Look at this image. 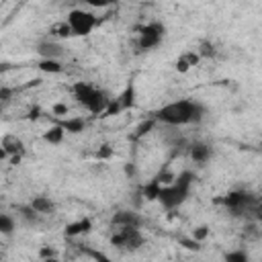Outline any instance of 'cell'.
<instances>
[{
    "label": "cell",
    "mask_w": 262,
    "mask_h": 262,
    "mask_svg": "<svg viewBox=\"0 0 262 262\" xmlns=\"http://www.w3.org/2000/svg\"><path fill=\"white\" fill-rule=\"evenodd\" d=\"M145 2H149V0H145Z\"/></svg>",
    "instance_id": "42"
},
{
    "label": "cell",
    "mask_w": 262,
    "mask_h": 262,
    "mask_svg": "<svg viewBox=\"0 0 262 262\" xmlns=\"http://www.w3.org/2000/svg\"><path fill=\"white\" fill-rule=\"evenodd\" d=\"M55 256H57L55 250L49 248V246H43V248L39 250V258H41V260H51V258H55Z\"/></svg>",
    "instance_id": "34"
},
{
    "label": "cell",
    "mask_w": 262,
    "mask_h": 262,
    "mask_svg": "<svg viewBox=\"0 0 262 262\" xmlns=\"http://www.w3.org/2000/svg\"><path fill=\"white\" fill-rule=\"evenodd\" d=\"M184 57H186V61L190 63V68H192V66H196V63L201 61V57H199V53H196V51H188V53H184Z\"/></svg>",
    "instance_id": "35"
},
{
    "label": "cell",
    "mask_w": 262,
    "mask_h": 262,
    "mask_svg": "<svg viewBox=\"0 0 262 262\" xmlns=\"http://www.w3.org/2000/svg\"><path fill=\"white\" fill-rule=\"evenodd\" d=\"M0 260H2V254H0Z\"/></svg>",
    "instance_id": "41"
},
{
    "label": "cell",
    "mask_w": 262,
    "mask_h": 262,
    "mask_svg": "<svg viewBox=\"0 0 262 262\" xmlns=\"http://www.w3.org/2000/svg\"><path fill=\"white\" fill-rule=\"evenodd\" d=\"M151 117L156 119V123H164V125H172V127L194 125V123H201L203 121L205 106L201 102H196V100L180 98V100L168 102L162 108L154 111Z\"/></svg>",
    "instance_id": "1"
},
{
    "label": "cell",
    "mask_w": 262,
    "mask_h": 262,
    "mask_svg": "<svg viewBox=\"0 0 262 262\" xmlns=\"http://www.w3.org/2000/svg\"><path fill=\"white\" fill-rule=\"evenodd\" d=\"M211 145L209 143H205V141H194V143H190V147H188V156H190V160L192 162H196V164H207L209 160H211Z\"/></svg>",
    "instance_id": "9"
},
{
    "label": "cell",
    "mask_w": 262,
    "mask_h": 262,
    "mask_svg": "<svg viewBox=\"0 0 262 262\" xmlns=\"http://www.w3.org/2000/svg\"><path fill=\"white\" fill-rule=\"evenodd\" d=\"M154 125H156V119L151 117V119H145V121H141L139 125H137V129H135V133H133V139H141V137H145L151 129H154Z\"/></svg>",
    "instance_id": "23"
},
{
    "label": "cell",
    "mask_w": 262,
    "mask_h": 262,
    "mask_svg": "<svg viewBox=\"0 0 262 262\" xmlns=\"http://www.w3.org/2000/svg\"><path fill=\"white\" fill-rule=\"evenodd\" d=\"M145 244L143 233L135 225H123L117 227V231L111 235V246L123 248V250H139Z\"/></svg>",
    "instance_id": "5"
},
{
    "label": "cell",
    "mask_w": 262,
    "mask_h": 262,
    "mask_svg": "<svg viewBox=\"0 0 262 262\" xmlns=\"http://www.w3.org/2000/svg\"><path fill=\"white\" fill-rule=\"evenodd\" d=\"M215 203H221L225 205L233 215H239V213H246L250 209H254L258 205V199L246 190H229L227 194L215 199Z\"/></svg>",
    "instance_id": "4"
},
{
    "label": "cell",
    "mask_w": 262,
    "mask_h": 262,
    "mask_svg": "<svg viewBox=\"0 0 262 262\" xmlns=\"http://www.w3.org/2000/svg\"><path fill=\"white\" fill-rule=\"evenodd\" d=\"M117 2L119 0H86V4L92 6V8H108V6L117 4Z\"/></svg>",
    "instance_id": "30"
},
{
    "label": "cell",
    "mask_w": 262,
    "mask_h": 262,
    "mask_svg": "<svg viewBox=\"0 0 262 262\" xmlns=\"http://www.w3.org/2000/svg\"><path fill=\"white\" fill-rule=\"evenodd\" d=\"M96 88L92 86V84H88V82H76L74 86H72V92H74V98L84 106L86 102H88V98L92 96V92H94Z\"/></svg>",
    "instance_id": "14"
},
{
    "label": "cell",
    "mask_w": 262,
    "mask_h": 262,
    "mask_svg": "<svg viewBox=\"0 0 262 262\" xmlns=\"http://www.w3.org/2000/svg\"><path fill=\"white\" fill-rule=\"evenodd\" d=\"M0 145L8 151V156H14V154H23L25 156V143L20 137H16L14 133H6L0 141Z\"/></svg>",
    "instance_id": "12"
},
{
    "label": "cell",
    "mask_w": 262,
    "mask_h": 262,
    "mask_svg": "<svg viewBox=\"0 0 262 262\" xmlns=\"http://www.w3.org/2000/svg\"><path fill=\"white\" fill-rule=\"evenodd\" d=\"M117 100H119V104H121V111L133 108V106H135V84L129 82V84L125 86V90L117 96Z\"/></svg>",
    "instance_id": "15"
},
{
    "label": "cell",
    "mask_w": 262,
    "mask_h": 262,
    "mask_svg": "<svg viewBox=\"0 0 262 262\" xmlns=\"http://www.w3.org/2000/svg\"><path fill=\"white\" fill-rule=\"evenodd\" d=\"M174 182H178V184H182V186H192L194 174H192L190 170H184V172H180V174L174 176Z\"/></svg>",
    "instance_id": "26"
},
{
    "label": "cell",
    "mask_w": 262,
    "mask_h": 262,
    "mask_svg": "<svg viewBox=\"0 0 262 262\" xmlns=\"http://www.w3.org/2000/svg\"><path fill=\"white\" fill-rule=\"evenodd\" d=\"M180 246L186 248V250H192V252H199V250H201V242H196L194 237H192V239H184V237H182V239H180Z\"/></svg>",
    "instance_id": "32"
},
{
    "label": "cell",
    "mask_w": 262,
    "mask_h": 262,
    "mask_svg": "<svg viewBox=\"0 0 262 262\" xmlns=\"http://www.w3.org/2000/svg\"><path fill=\"white\" fill-rule=\"evenodd\" d=\"M57 123L63 127V131H66V133H72V135L82 133V131H84V127H86V121H84L82 117H68V119L57 121Z\"/></svg>",
    "instance_id": "16"
},
{
    "label": "cell",
    "mask_w": 262,
    "mask_h": 262,
    "mask_svg": "<svg viewBox=\"0 0 262 262\" xmlns=\"http://www.w3.org/2000/svg\"><path fill=\"white\" fill-rule=\"evenodd\" d=\"M119 113H123V111H121V104H119V100H117V96H115V98H111V100L106 102V106H104V111L100 113V117H113V115H119Z\"/></svg>",
    "instance_id": "25"
},
{
    "label": "cell",
    "mask_w": 262,
    "mask_h": 262,
    "mask_svg": "<svg viewBox=\"0 0 262 262\" xmlns=\"http://www.w3.org/2000/svg\"><path fill=\"white\" fill-rule=\"evenodd\" d=\"M113 227H123V225H135L141 227V217L135 211H117L111 219Z\"/></svg>",
    "instance_id": "11"
},
{
    "label": "cell",
    "mask_w": 262,
    "mask_h": 262,
    "mask_svg": "<svg viewBox=\"0 0 262 262\" xmlns=\"http://www.w3.org/2000/svg\"><path fill=\"white\" fill-rule=\"evenodd\" d=\"M227 262H248L250 258H248V254L244 252V250H235V252H227L225 256H223Z\"/></svg>",
    "instance_id": "27"
},
{
    "label": "cell",
    "mask_w": 262,
    "mask_h": 262,
    "mask_svg": "<svg viewBox=\"0 0 262 262\" xmlns=\"http://www.w3.org/2000/svg\"><path fill=\"white\" fill-rule=\"evenodd\" d=\"M12 94H14V90L12 88H0V100H10L12 98Z\"/></svg>",
    "instance_id": "36"
},
{
    "label": "cell",
    "mask_w": 262,
    "mask_h": 262,
    "mask_svg": "<svg viewBox=\"0 0 262 262\" xmlns=\"http://www.w3.org/2000/svg\"><path fill=\"white\" fill-rule=\"evenodd\" d=\"M37 68L41 72H47V74H61L63 72V66H61L59 59H41L37 63Z\"/></svg>",
    "instance_id": "21"
},
{
    "label": "cell",
    "mask_w": 262,
    "mask_h": 262,
    "mask_svg": "<svg viewBox=\"0 0 262 262\" xmlns=\"http://www.w3.org/2000/svg\"><path fill=\"white\" fill-rule=\"evenodd\" d=\"M2 160H8V151H6V149L0 145V162H2Z\"/></svg>",
    "instance_id": "40"
},
{
    "label": "cell",
    "mask_w": 262,
    "mask_h": 262,
    "mask_svg": "<svg viewBox=\"0 0 262 262\" xmlns=\"http://www.w3.org/2000/svg\"><path fill=\"white\" fill-rule=\"evenodd\" d=\"M39 117H41V108H39V106H33V108L29 111V115H27L29 121H37Z\"/></svg>",
    "instance_id": "37"
},
{
    "label": "cell",
    "mask_w": 262,
    "mask_h": 262,
    "mask_svg": "<svg viewBox=\"0 0 262 262\" xmlns=\"http://www.w3.org/2000/svg\"><path fill=\"white\" fill-rule=\"evenodd\" d=\"M111 156H113V147L108 143H104V145H100L96 149V160H108Z\"/></svg>",
    "instance_id": "28"
},
{
    "label": "cell",
    "mask_w": 262,
    "mask_h": 262,
    "mask_svg": "<svg viewBox=\"0 0 262 262\" xmlns=\"http://www.w3.org/2000/svg\"><path fill=\"white\" fill-rule=\"evenodd\" d=\"M37 53L41 55V59H61L66 55V49L55 39H43L37 43Z\"/></svg>",
    "instance_id": "7"
},
{
    "label": "cell",
    "mask_w": 262,
    "mask_h": 262,
    "mask_svg": "<svg viewBox=\"0 0 262 262\" xmlns=\"http://www.w3.org/2000/svg\"><path fill=\"white\" fill-rule=\"evenodd\" d=\"M137 31H139L137 45H139V49H143V51H149V49L158 47V45L162 43L164 35H166V27H164L162 23H158V20H151V23L139 27Z\"/></svg>",
    "instance_id": "6"
},
{
    "label": "cell",
    "mask_w": 262,
    "mask_h": 262,
    "mask_svg": "<svg viewBox=\"0 0 262 262\" xmlns=\"http://www.w3.org/2000/svg\"><path fill=\"white\" fill-rule=\"evenodd\" d=\"M68 111H70V108H68V104H66V102H55V104L51 106V113H53V115H57V117H66V115H68Z\"/></svg>",
    "instance_id": "33"
},
{
    "label": "cell",
    "mask_w": 262,
    "mask_h": 262,
    "mask_svg": "<svg viewBox=\"0 0 262 262\" xmlns=\"http://www.w3.org/2000/svg\"><path fill=\"white\" fill-rule=\"evenodd\" d=\"M207 235H209V225H199V227H194V231H192V237H194L196 242L207 239Z\"/></svg>",
    "instance_id": "29"
},
{
    "label": "cell",
    "mask_w": 262,
    "mask_h": 262,
    "mask_svg": "<svg viewBox=\"0 0 262 262\" xmlns=\"http://www.w3.org/2000/svg\"><path fill=\"white\" fill-rule=\"evenodd\" d=\"M49 35H51L55 41L70 39V37H72V29H70L68 20H59V23H55V25L49 27Z\"/></svg>",
    "instance_id": "18"
},
{
    "label": "cell",
    "mask_w": 262,
    "mask_h": 262,
    "mask_svg": "<svg viewBox=\"0 0 262 262\" xmlns=\"http://www.w3.org/2000/svg\"><path fill=\"white\" fill-rule=\"evenodd\" d=\"M135 172H137V170H135V164H131V162L125 164V174H127V176H135Z\"/></svg>",
    "instance_id": "39"
},
{
    "label": "cell",
    "mask_w": 262,
    "mask_h": 262,
    "mask_svg": "<svg viewBox=\"0 0 262 262\" xmlns=\"http://www.w3.org/2000/svg\"><path fill=\"white\" fill-rule=\"evenodd\" d=\"M194 51L199 53V57H201V59H203V57H205V59H211V57H215V55H217V49H215L213 41H209V39H203Z\"/></svg>",
    "instance_id": "20"
},
{
    "label": "cell",
    "mask_w": 262,
    "mask_h": 262,
    "mask_svg": "<svg viewBox=\"0 0 262 262\" xmlns=\"http://www.w3.org/2000/svg\"><path fill=\"white\" fill-rule=\"evenodd\" d=\"M160 188H162V182L154 176L147 184H143V188H141V196L145 199V201H158V194H160Z\"/></svg>",
    "instance_id": "19"
},
{
    "label": "cell",
    "mask_w": 262,
    "mask_h": 262,
    "mask_svg": "<svg viewBox=\"0 0 262 262\" xmlns=\"http://www.w3.org/2000/svg\"><path fill=\"white\" fill-rule=\"evenodd\" d=\"M188 194H190V186H182V184H178V182L172 180L170 184H162L160 194H158V201H160V205L166 211H174V209H178L180 205L186 203Z\"/></svg>",
    "instance_id": "2"
},
{
    "label": "cell",
    "mask_w": 262,
    "mask_h": 262,
    "mask_svg": "<svg viewBox=\"0 0 262 262\" xmlns=\"http://www.w3.org/2000/svg\"><path fill=\"white\" fill-rule=\"evenodd\" d=\"M16 211L20 213V217L25 219V221H29V223H35L37 221V217H39V213L31 207V205H18L16 207Z\"/></svg>",
    "instance_id": "24"
},
{
    "label": "cell",
    "mask_w": 262,
    "mask_h": 262,
    "mask_svg": "<svg viewBox=\"0 0 262 262\" xmlns=\"http://www.w3.org/2000/svg\"><path fill=\"white\" fill-rule=\"evenodd\" d=\"M14 217L8 213H0V233L2 235H12L14 233Z\"/></svg>",
    "instance_id": "22"
},
{
    "label": "cell",
    "mask_w": 262,
    "mask_h": 262,
    "mask_svg": "<svg viewBox=\"0 0 262 262\" xmlns=\"http://www.w3.org/2000/svg\"><path fill=\"white\" fill-rule=\"evenodd\" d=\"M20 160H23V154H14V156H8V162H10V166H18V164H20Z\"/></svg>",
    "instance_id": "38"
},
{
    "label": "cell",
    "mask_w": 262,
    "mask_h": 262,
    "mask_svg": "<svg viewBox=\"0 0 262 262\" xmlns=\"http://www.w3.org/2000/svg\"><path fill=\"white\" fill-rule=\"evenodd\" d=\"M90 231H92V219H90V217H82V219H76V221L68 223V225H66V229H63V233H66L68 237L86 235V233H90Z\"/></svg>",
    "instance_id": "10"
},
{
    "label": "cell",
    "mask_w": 262,
    "mask_h": 262,
    "mask_svg": "<svg viewBox=\"0 0 262 262\" xmlns=\"http://www.w3.org/2000/svg\"><path fill=\"white\" fill-rule=\"evenodd\" d=\"M111 98H108V94L104 92V90H100V88H96L94 92H92V96L88 98V102L84 104V108L88 111V113H92V115H100L102 111H104V106H106V102H108Z\"/></svg>",
    "instance_id": "8"
},
{
    "label": "cell",
    "mask_w": 262,
    "mask_h": 262,
    "mask_svg": "<svg viewBox=\"0 0 262 262\" xmlns=\"http://www.w3.org/2000/svg\"><path fill=\"white\" fill-rule=\"evenodd\" d=\"M29 205H31L39 215H51V213L55 211L53 201H51L49 196H45V194H37V196H33Z\"/></svg>",
    "instance_id": "13"
},
{
    "label": "cell",
    "mask_w": 262,
    "mask_h": 262,
    "mask_svg": "<svg viewBox=\"0 0 262 262\" xmlns=\"http://www.w3.org/2000/svg\"><path fill=\"white\" fill-rule=\"evenodd\" d=\"M70 29H72V37H88L92 33V29L98 25L96 16L88 10H82V8H74L68 12L66 16Z\"/></svg>",
    "instance_id": "3"
},
{
    "label": "cell",
    "mask_w": 262,
    "mask_h": 262,
    "mask_svg": "<svg viewBox=\"0 0 262 262\" xmlns=\"http://www.w3.org/2000/svg\"><path fill=\"white\" fill-rule=\"evenodd\" d=\"M174 68H176V72H180V74H186V72L190 70V63L186 61V57H184V55H180V57L176 59Z\"/></svg>",
    "instance_id": "31"
},
{
    "label": "cell",
    "mask_w": 262,
    "mask_h": 262,
    "mask_svg": "<svg viewBox=\"0 0 262 262\" xmlns=\"http://www.w3.org/2000/svg\"><path fill=\"white\" fill-rule=\"evenodd\" d=\"M63 135H66L63 127H61L59 123H55V125H51V127L43 133V141H47V143H51V145H59V143L63 141Z\"/></svg>",
    "instance_id": "17"
}]
</instances>
